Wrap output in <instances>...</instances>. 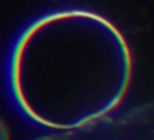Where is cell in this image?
<instances>
[{
  "label": "cell",
  "mask_w": 154,
  "mask_h": 140,
  "mask_svg": "<svg viewBox=\"0 0 154 140\" xmlns=\"http://www.w3.org/2000/svg\"><path fill=\"white\" fill-rule=\"evenodd\" d=\"M117 30L102 17L64 10L37 18L18 37L10 63L14 100L30 119L51 128L79 127L119 100L111 77Z\"/></svg>",
  "instance_id": "cell-1"
}]
</instances>
